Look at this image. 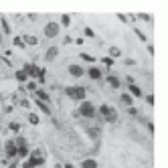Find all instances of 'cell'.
I'll return each instance as SVG.
<instances>
[{
    "label": "cell",
    "instance_id": "obj_2",
    "mask_svg": "<svg viewBox=\"0 0 168 168\" xmlns=\"http://www.w3.org/2000/svg\"><path fill=\"white\" fill-rule=\"evenodd\" d=\"M89 75H91L93 79H97V77H99V71H97V69H91V71H89Z\"/></svg>",
    "mask_w": 168,
    "mask_h": 168
},
{
    "label": "cell",
    "instance_id": "obj_3",
    "mask_svg": "<svg viewBox=\"0 0 168 168\" xmlns=\"http://www.w3.org/2000/svg\"><path fill=\"white\" fill-rule=\"evenodd\" d=\"M83 166H85V168H95V162H93V160H87Z\"/></svg>",
    "mask_w": 168,
    "mask_h": 168
},
{
    "label": "cell",
    "instance_id": "obj_5",
    "mask_svg": "<svg viewBox=\"0 0 168 168\" xmlns=\"http://www.w3.org/2000/svg\"><path fill=\"white\" fill-rule=\"evenodd\" d=\"M26 43H31V45H37V39H35V37H26Z\"/></svg>",
    "mask_w": 168,
    "mask_h": 168
},
{
    "label": "cell",
    "instance_id": "obj_1",
    "mask_svg": "<svg viewBox=\"0 0 168 168\" xmlns=\"http://www.w3.org/2000/svg\"><path fill=\"white\" fill-rule=\"evenodd\" d=\"M57 31H59V29H57V24H53V22H51V24H47V29H45L47 37H55V35H57Z\"/></svg>",
    "mask_w": 168,
    "mask_h": 168
},
{
    "label": "cell",
    "instance_id": "obj_4",
    "mask_svg": "<svg viewBox=\"0 0 168 168\" xmlns=\"http://www.w3.org/2000/svg\"><path fill=\"white\" fill-rule=\"evenodd\" d=\"M71 73H73V75H81V69H79V67H71Z\"/></svg>",
    "mask_w": 168,
    "mask_h": 168
}]
</instances>
